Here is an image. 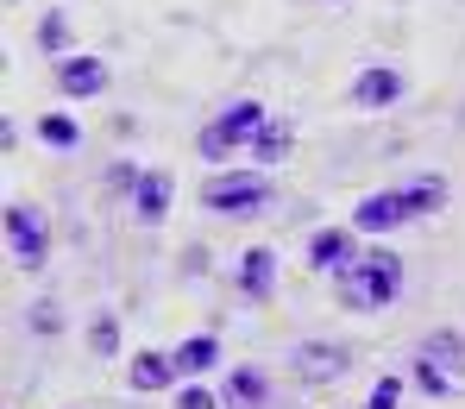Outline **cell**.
Here are the masks:
<instances>
[{
	"instance_id": "obj_10",
	"label": "cell",
	"mask_w": 465,
	"mask_h": 409,
	"mask_svg": "<svg viewBox=\"0 0 465 409\" xmlns=\"http://www.w3.org/2000/svg\"><path fill=\"white\" fill-rule=\"evenodd\" d=\"M352 359H346V346H321V340H309L302 353H296V378H309V384H327V378H340Z\"/></svg>"
},
{
	"instance_id": "obj_19",
	"label": "cell",
	"mask_w": 465,
	"mask_h": 409,
	"mask_svg": "<svg viewBox=\"0 0 465 409\" xmlns=\"http://www.w3.org/2000/svg\"><path fill=\"white\" fill-rule=\"evenodd\" d=\"M88 346H94V359H114V353H120V322H114V315H94Z\"/></svg>"
},
{
	"instance_id": "obj_6",
	"label": "cell",
	"mask_w": 465,
	"mask_h": 409,
	"mask_svg": "<svg viewBox=\"0 0 465 409\" xmlns=\"http://www.w3.org/2000/svg\"><path fill=\"white\" fill-rule=\"evenodd\" d=\"M402 221H409L402 189H378V195H365V202L352 208V227H359V234H390V227H402Z\"/></svg>"
},
{
	"instance_id": "obj_11",
	"label": "cell",
	"mask_w": 465,
	"mask_h": 409,
	"mask_svg": "<svg viewBox=\"0 0 465 409\" xmlns=\"http://www.w3.org/2000/svg\"><path fill=\"white\" fill-rule=\"evenodd\" d=\"M133 208H139V221H145V227H157V221L170 214V176H163V170H145V176H139Z\"/></svg>"
},
{
	"instance_id": "obj_22",
	"label": "cell",
	"mask_w": 465,
	"mask_h": 409,
	"mask_svg": "<svg viewBox=\"0 0 465 409\" xmlns=\"http://www.w3.org/2000/svg\"><path fill=\"white\" fill-rule=\"evenodd\" d=\"M38 38H45V51H64V38H70V25H64V13H51Z\"/></svg>"
},
{
	"instance_id": "obj_23",
	"label": "cell",
	"mask_w": 465,
	"mask_h": 409,
	"mask_svg": "<svg viewBox=\"0 0 465 409\" xmlns=\"http://www.w3.org/2000/svg\"><path fill=\"white\" fill-rule=\"evenodd\" d=\"M176 409H214V397H208V391H183V404Z\"/></svg>"
},
{
	"instance_id": "obj_20",
	"label": "cell",
	"mask_w": 465,
	"mask_h": 409,
	"mask_svg": "<svg viewBox=\"0 0 465 409\" xmlns=\"http://www.w3.org/2000/svg\"><path fill=\"white\" fill-rule=\"evenodd\" d=\"M396 397H402V378H378V384H371V397H365V409H396Z\"/></svg>"
},
{
	"instance_id": "obj_15",
	"label": "cell",
	"mask_w": 465,
	"mask_h": 409,
	"mask_svg": "<svg viewBox=\"0 0 465 409\" xmlns=\"http://www.w3.org/2000/svg\"><path fill=\"white\" fill-rule=\"evenodd\" d=\"M402 202H409V221H421V214H434V208L447 202V176H415V183L402 189Z\"/></svg>"
},
{
	"instance_id": "obj_7",
	"label": "cell",
	"mask_w": 465,
	"mask_h": 409,
	"mask_svg": "<svg viewBox=\"0 0 465 409\" xmlns=\"http://www.w3.org/2000/svg\"><path fill=\"white\" fill-rule=\"evenodd\" d=\"M57 88H64L70 101H88V95L107 88V64H101V57H64V64H57Z\"/></svg>"
},
{
	"instance_id": "obj_2",
	"label": "cell",
	"mask_w": 465,
	"mask_h": 409,
	"mask_svg": "<svg viewBox=\"0 0 465 409\" xmlns=\"http://www.w3.org/2000/svg\"><path fill=\"white\" fill-rule=\"evenodd\" d=\"M264 133V101H232L221 120L202 126V158H232L239 145H252Z\"/></svg>"
},
{
	"instance_id": "obj_17",
	"label": "cell",
	"mask_w": 465,
	"mask_h": 409,
	"mask_svg": "<svg viewBox=\"0 0 465 409\" xmlns=\"http://www.w3.org/2000/svg\"><path fill=\"white\" fill-rule=\"evenodd\" d=\"M252 158L258 164H283L290 158V126H271V120H264V133L252 139Z\"/></svg>"
},
{
	"instance_id": "obj_1",
	"label": "cell",
	"mask_w": 465,
	"mask_h": 409,
	"mask_svg": "<svg viewBox=\"0 0 465 409\" xmlns=\"http://www.w3.org/2000/svg\"><path fill=\"white\" fill-rule=\"evenodd\" d=\"M340 284V303L346 309H390L396 303V290H402V258L390 252V245H378V252H359V264L352 271H340L333 277Z\"/></svg>"
},
{
	"instance_id": "obj_14",
	"label": "cell",
	"mask_w": 465,
	"mask_h": 409,
	"mask_svg": "<svg viewBox=\"0 0 465 409\" xmlns=\"http://www.w3.org/2000/svg\"><path fill=\"white\" fill-rule=\"evenodd\" d=\"M264 391H271V384H264L258 365H239V372L227 378V404L232 409H264Z\"/></svg>"
},
{
	"instance_id": "obj_12",
	"label": "cell",
	"mask_w": 465,
	"mask_h": 409,
	"mask_svg": "<svg viewBox=\"0 0 465 409\" xmlns=\"http://www.w3.org/2000/svg\"><path fill=\"white\" fill-rule=\"evenodd\" d=\"M421 359H434L447 378H465V334H453V327L428 334V340H421Z\"/></svg>"
},
{
	"instance_id": "obj_9",
	"label": "cell",
	"mask_w": 465,
	"mask_h": 409,
	"mask_svg": "<svg viewBox=\"0 0 465 409\" xmlns=\"http://www.w3.org/2000/svg\"><path fill=\"white\" fill-rule=\"evenodd\" d=\"M396 95H402V76H396V70H390V64H371V70H365V76L352 82V101H359V107H365V114H378V107H390V101H396Z\"/></svg>"
},
{
	"instance_id": "obj_3",
	"label": "cell",
	"mask_w": 465,
	"mask_h": 409,
	"mask_svg": "<svg viewBox=\"0 0 465 409\" xmlns=\"http://www.w3.org/2000/svg\"><path fill=\"white\" fill-rule=\"evenodd\" d=\"M202 202L214 208V214H258L264 202H271V176L258 170V176H245V170H232V176H208L202 183Z\"/></svg>"
},
{
	"instance_id": "obj_16",
	"label": "cell",
	"mask_w": 465,
	"mask_h": 409,
	"mask_svg": "<svg viewBox=\"0 0 465 409\" xmlns=\"http://www.w3.org/2000/svg\"><path fill=\"white\" fill-rule=\"evenodd\" d=\"M214 359H221V340H214V334H195V340H183V346H176V372H189V378H195V372H208Z\"/></svg>"
},
{
	"instance_id": "obj_18",
	"label": "cell",
	"mask_w": 465,
	"mask_h": 409,
	"mask_svg": "<svg viewBox=\"0 0 465 409\" xmlns=\"http://www.w3.org/2000/svg\"><path fill=\"white\" fill-rule=\"evenodd\" d=\"M38 139H45V145H57V152H70L82 133H76V120H70V114H45V120H38Z\"/></svg>"
},
{
	"instance_id": "obj_5",
	"label": "cell",
	"mask_w": 465,
	"mask_h": 409,
	"mask_svg": "<svg viewBox=\"0 0 465 409\" xmlns=\"http://www.w3.org/2000/svg\"><path fill=\"white\" fill-rule=\"evenodd\" d=\"M352 234H359V227H321L309 240V264L314 271H333V277L352 271V264H359V240H352Z\"/></svg>"
},
{
	"instance_id": "obj_4",
	"label": "cell",
	"mask_w": 465,
	"mask_h": 409,
	"mask_svg": "<svg viewBox=\"0 0 465 409\" xmlns=\"http://www.w3.org/2000/svg\"><path fill=\"white\" fill-rule=\"evenodd\" d=\"M6 252H13V264H25V271H38V264L51 258V234H45V214H38V208L6 202Z\"/></svg>"
},
{
	"instance_id": "obj_13",
	"label": "cell",
	"mask_w": 465,
	"mask_h": 409,
	"mask_svg": "<svg viewBox=\"0 0 465 409\" xmlns=\"http://www.w3.org/2000/svg\"><path fill=\"white\" fill-rule=\"evenodd\" d=\"M176 378V353H133V391H163Z\"/></svg>"
},
{
	"instance_id": "obj_8",
	"label": "cell",
	"mask_w": 465,
	"mask_h": 409,
	"mask_svg": "<svg viewBox=\"0 0 465 409\" xmlns=\"http://www.w3.org/2000/svg\"><path fill=\"white\" fill-rule=\"evenodd\" d=\"M271 284H277V252H271V245L239 252V290H245L252 303H264V296H271Z\"/></svg>"
},
{
	"instance_id": "obj_21",
	"label": "cell",
	"mask_w": 465,
	"mask_h": 409,
	"mask_svg": "<svg viewBox=\"0 0 465 409\" xmlns=\"http://www.w3.org/2000/svg\"><path fill=\"white\" fill-rule=\"evenodd\" d=\"M415 384H421V391H428V397H440V391H447V384H453V378H447V372H440V365H434V359H421V365H415Z\"/></svg>"
}]
</instances>
